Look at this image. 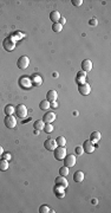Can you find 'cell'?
<instances>
[{"instance_id": "34", "label": "cell", "mask_w": 111, "mask_h": 213, "mask_svg": "<svg viewBox=\"0 0 111 213\" xmlns=\"http://www.w3.org/2000/svg\"><path fill=\"white\" fill-rule=\"evenodd\" d=\"M58 106V104H57V102L54 101V102H50V108H57Z\"/></svg>"}, {"instance_id": "8", "label": "cell", "mask_w": 111, "mask_h": 213, "mask_svg": "<svg viewBox=\"0 0 111 213\" xmlns=\"http://www.w3.org/2000/svg\"><path fill=\"white\" fill-rule=\"evenodd\" d=\"M75 164H76V156L73 154H69V155L64 158V166L70 168V167H73Z\"/></svg>"}, {"instance_id": "20", "label": "cell", "mask_w": 111, "mask_h": 213, "mask_svg": "<svg viewBox=\"0 0 111 213\" xmlns=\"http://www.w3.org/2000/svg\"><path fill=\"white\" fill-rule=\"evenodd\" d=\"M54 193H56V195H58L59 198H63L64 194H65L64 188L60 187V186H57V185H56V187H54Z\"/></svg>"}, {"instance_id": "24", "label": "cell", "mask_w": 111, "mask_h": 213, "mask_svg": "<svg viewBox=\"0 0 111 213\" xmlns=\"http://www.w3.org/2000/svg\"><path fill=\"white\" fill-rule=\"evenodd\" d=\"M44 125H45V122L43 120H38V121L34 122V129L42 130V129H44Z\"/></svg>"}, {"instance_id": "31", "label": "cell", "mask_w": 111, "mask_h": 213, "mask_svg": "<svg viewBox=\"0 0 111 213\" xmlns=\"http://www.w3.org/2000/svg\"><path fill=\"white\" fill-rule=\"evenodd\" d=\"M71 3H72L73 6H80V5L83 4V0H72Z\"/></svg>"}, {"instance_id": "14", "label": "cell", "mask_w": 111, "mask_h": 213, "mask_svg": "<svg viewBox=\"0 0 111 213\" xmlns=\"http://www.w3.org/2000/svg\"><path fill=\"white\" fill-rule=\"evenodd\" d=\"M31 82H32V85H36V86L40 85V84L43 83L42 76L38 75V73H33V75L31 76Z\"/></svg>"}, {"instance_id": "2", "label": "cell", "mask_w": 111, "mask_h": 213, "mask_svg": "<svg viewBox=\"0 0 111 213\" xmlns=\"http://www.w3.org/2000/svg\"><path fill=\"white\" fill-rule=\"evenodd\" d=\"M17 65H18L19 69H22V70L27 69L28 65H30V58H28L27 56H22V57H20L19 59H18Z\"/></svg>"}, {"instance_id": "3", "label": "cell", "mask_w": 111, "mask_h": 213, "mask_svg": "<svg viewBox=\"0 0 111 213\" xmlns=\"http://www.w3.org/2000/svg\"><path fill=\"white\" fill-rule=\"evenodd\" d=\"M54 152V158L57 160H64V158L66 156V148L65 147H60V146H57V148L53 150Z\"/></svg>"}, {"instance_id": "33", "label": "cell", "mask_w": 111, "mask_h": 213, "mask_svg": "<svg viewBox=\"0 0 111 213\" xmlns=\"http://www.w3.org/2000/svg\"><path fill=\"white\" fill-rule=\"evenodd\" d=\"M89 24H90V25H91V26H96V25L98 24V22H97V19H96V18H92V19H91V20H90V22H89Z\"/></svg>"}, {"instance_id": "9", "label": "cell", "mask_w": 111, "mask_h": 213, "mask_svg": "<svg viewBox=\"0 0 111 213\" xmlns=\"http://www.w3.org/2000/svg\"><path fill=\"white\" fill-rule=\"evenodd\" d=\"M83 149H84V153H86V154L94 153V152H95V143L91 142L90 140L85 141V142L83 143Z\"/></svg>"}, {"instance_id": "25", "label": "cell", "mask_w": 111, "mask_h": 213, "mask_svg": "<svg viewBox=\"0 0 111 213\" xmlns=\"http://www.w3.org/2000/svg\"><path fill=\"white\" fill-rule=\"evenodd\" d=\"M39 108L42 110H47L50 108V102L47 100H43L42 102L39 103Z\"/></svg>"}, {"instance_id": "30", "label": "cell", "mask_w": 111, "mask_h": 213, "mask_svg": "<svg viewBox=\"0 0 111 213\" xmlns=\"http://www.w3.org/2000/svg\"><path fill=\"white\" fill-rule=\"evenodd\" d=\"M76 154H77V155H83V154H84L83 147H76Z\"/></svg>"}, {"instance_id": "23", "label": "cell", "mask_w": 111, "mask_h": 213, "mask_svg": "<svg viewBox=\"0 0 111 213\" xmlns=\"http://www.w3.org/2000/svg\"><path fill=\"white\" fill-rule=\"evenodd\" d=\"M4 111H5L6 116H7V115H12V114L15 111V109H14V106H13V105H11V104H7V105L5 106Z\"/></svg>"}, {"instance_id": "11", "label": "cell", "mask_w": 111, "mask_h": 213, "mask_svg": "<svg viewBox=\"0 0 111 213\" xmlns=\"http://www.w3.org/2000/svg\"><path fill=\"white\" fill-rule=\"evenodd\" d=\"M56 185H57V186H60V187H63V188L67 187V186H69V182H67V180H66V177H62V175L57 177V178H56Z\"/></svg>"}, {"instance_id": "36", "label": "cell", "mask_w": 111, "mask_h": 213, "mask_svg": "<svg viewBox=\"0 0 111 213\" xmlns=\"http://www.w3.org/2000/svg\"><path fill=\"white\" fill-rule=\"evenodd\" d=\"M3 154H4V148L0 146V155H3Z\"/></svg>"}, {"instance_id": "21", "label": "cell", "mask_w": 111, "mask_h": 213, "mask_svg": "<svg viewBox=\"0 0 111 213\" xmlns=\"http://www.w3.org/2000/svg\"><path fill=\"white\" fill-rule=\"evenodd\" d=\"M56 142H57V146H60V147H65L66 146V139L64 136H62V135L57 138Z\"/></svg>"}, {"instance_id": "35", "label": "cell", "mask_w": 111, "mask_h": 213, "mask_svg": "<svg viewBox=\"0 0 111 213\" xmlns=\"http://www.w3.org/2000/svg\"><path fill=\"white\" fill-rule=\"evenodd\" d=\"M59 22H60L59 24H62V25H64V24L66 23V19H65V18H62V17H60V19H59Z\"/></svg>"}, {"instance_id": "5", "label": "cell", "mask_w": 111, "mask_h": 213, "mask_svg": "<svg viewBox=\"0 0 111 213\" xmlns=\"http://www.w3.org/2000/svg\"><path fill=\"white\" fill-rule=\"evenodd\" d=\"M14 113L17 114V116H19L20 119H25L27 116V108L24 104H18Z\"/></svg>"}, {"instance_id": "10", "label": "cell", "mask_w": 111, "mask_h": 213, "mask_svg": "<svg viewBox=\"0 0 111 213\" xmlns=\"http://www.w3.org/2000/svg\"><path fill=\"white\" fill-rule=\"evenodd\" d=\"M44 147L47 149V150H54L56 148H57V142H56V140H53V139H47L45 142H44Z\"/></svg>"}, {"instance_id": "15", "label": "cell", "mask_w": 111, "mask_h": 213, "mask_svg": "<svg viewBox=\"0 0 111 213\" xmlns=\"http://www.w3.org/2000/svg\"><path fill=\"white\" fill-rule=\"evenodd\" d=\"M82 69L83 71L87 72V71H91L92 70V62L90 61V59H84L82 62Z\"/></svg>"}, {"instance_id": "28", "label": "cell", "mask_w": 111, "mask_h": 213, "mask_svg": "<svg viewBox=\"0 0 111 213\" xmlns=\"http://www.w3.org/2000/svg\"><path fill=\"white\" fill-rule=\"evenodd\" d=\"M43 130L46 131V133H52V131H53V125H52L51 123H45Z\"/></svg>"}, {"instance_id": "26", "label": "cell", "mask_w": 111, "mask_h": 213, "mask_svg": "<svg viewBox=\"0 0 111 213\" xmlns=\"http://www.w3.org/2000/svg\"><path fill=\"white\" fill-rule=\"evenodd\" d=\"M59 174H60L62 177H67V175H69V167H66V166L60 167V168H59Z\"/></svg>"}, {"instance_id": "18", "label": "cell", "mask_w": 111, "mask_h": 213, "mask_svg": "<svg viewBox=\"0 0 111 213\" xmlns=\"http://www.w3.org/2000/svg\"><path fill=\"white\" fill-rule=\"evenodd\" d=\"M60 17H62V16H60V13L58 11H52L51 13H50V20L53 22V24H56V23L59 22Z\"/></svg>"}, {"instance_id": "7", "label": "cell", "mask_w": 111, "mask_h": 213, "mask_svg": "<svg viewBox=\"0 0 111 213\" xmlns=\"http://www.w3.org/2000/svg\"><path fill=\"white\" fill-rule=\"evenodd\" d=\"M78 91L80 95L83 96H86L90 94V91H91V86H90V84H87L86 82L83 83V84H78Z\"/></svg>"}, {"instance_id": "32", "label": "cell", "mask_w": 111, "mask_h": 213, "mask_svg": "<svg viewBox=\"0 0 111 213\" xmlns=\"http://www.w3.org/2000/svg\"><path fill=\"white\" fill-rule=\"evenodd\" d=\"M1 156H3V159H4V160H7V161L11 160V154H9V153H4Z\"/></svg>"}, {"instance_id": "22", "label": "cell", "mask_w": 111, "mask_h": 213, "mask_svg": "<svg viewBox=\"0 0 111 213\" xmlns=\"http://www.w3.org/2000/svg\"><path fill=\"white\" fill-rule=\"evenodd\" d=\"M8 161L7 160H4V159H1L0 160V171L1 172H5V171H7L8 169Z\"/></svg>"}, {"instance_id": "19", "label": "cell", "mask_w": 111, "mask_h": 213, "mask_svg": "<svg viewBox=\"0 0 111 213\" xmlns=\"http://www.w3.org/2000/svg\"><path fill=\"white\" fill-rule=\"evenodd\" d=\"M99 140H100V133H99V131H92L91 135H90V141L94 142V143H96V142H98Z\"/></svg>"}, {"instance_id": "4", "label": "cell", "mask_w": 111, "mask_h": 213, "mask_svg": "<svg viewBox=\"0 0 111 213\" xmlns=\"http://www.w3.org/2000/svg\"><path fill=\"white\" fill-rule=\"evenodd\" d=\"M4 123L6 125V128L12 129V128H14L17 125V119L14 117V116H12V115H7L5 117V120H4Z\"/></svg>"}, {"instance_id": "1", "label": "cell", "mask_w": 111, "mask_h": 213, "mask_svg": "<svg viewBox=\"0 0 111 213\" xmlns=\"http://www.w3.org/2000/svg\"><path fill=\"white\" fill-rule=\"evenodd\" d=\"M19 85L20 88L23 89H30L32 86V82H31V77L28 76H22L19 78Z\"/></svg>"}, {"instance_id": "29", "label": "cell", "mask_w": 111, "mask_h": 213, "mask_svg": "<svg viewBox=\"0 0 111 213\" xmlns=\"http://www.w3.org/2000/svg\"><path fill=\"white\" fill-rule=\"evenodd\" d=\"M50 211H51V210H50V207L47 205H42L39 207V212L40 213H48Z\"/></svg>"}, {"instance_id": "12", "label": "cell", "mask_w": 111, "mask_h": 213, "mask_svg": "<svg viewBox=\"0 0 111 213\" xmlns=\"http://www.w3.org/2000/svg\"><path fill=\"white\" fill-rule=\"evenodd\" d=\"M54 120H56V114L52 113V111H48V113H46V114L43 116V121H44L45 123H52Z\"/></svg>"}, {"instance_id": "16", "label": "cell", "mask_w": 111, "mask_h": 213, "mask_svg": "<svg viewBox=\"0 0 111 213\" xmlns=\"http://www.w3.org/2000/svg\"><path fill=\"white\" fill-rule=\"evenodd\" d=\"M85 80H86V72L85 71H79L77 73V78H76L77 83L78 84H83V83H85Z\"/></svg>"}, {"instance_id": "6", "label": "cell", "mask_w": 111, "mask_h": 213, "mask_svg": "<svg viewBox=\"0 0 111 213\" xmlns=\"http://www.w3.org/2000/svg\"><path fill=\"white\" fill-rule=\"evenodd\" d=\"M14 46H15V43L11 39V38H5L4 39V42H3V47L6 50V51H13V49H14Z\"/></svg>"}, {"instance_id": "17", "label": "cell", "mask_w": 111, "mask_h": 213, "mask_svg": "<svg viewBox=\"0 0 111 213\" xmlns=\"http://www.w3.org/2000/svg\"><path fill=\"white\" fill-rule=\"evenodd\" d=\"M84 178H85V175H84V173H83L82 171H77V172H75V174H73V180H75L76 182H82V181L84 180Z\"/></svg>"}, {"instance_id": "37", "label": "cell", "mask_w": 111, "mask_h": 213, "mask_svg": "<svg viewBox=\"0 0 111 213\" xmlns=\"http://www.w3.org/2000/svg\"><path fill=\"white\" fill-rule=\"evenodd\" d=\"M92 204H95V205L97 204V200H96V199H94V200H92Z\"/></svg>"}, {"instance_id": "27", "label": "cell", "mask_w": 111, "mask_h": 213, "mask_svg": "<svg viewBox=\"0 0 111 213\" xmlns=\"http://www.w3.org/2000/svg\"><path fill=\"white\" fill-rule=\"evenodd\" d=\"M52 30H53L54 32H60V31L63 30V25L59 24V23H56V24L52 25Z\"/></svg>"}, {"instance_id": "13", "label": "cell", "mask_w": 111, "mask_h": 213, "mask_svg": "<svg viewBox=\"0 0 111 213\" xmlns=\"http://www.w3.org/2000/svg\"><path fill=\"white\" fill-rule=\"evenodd\" d=\"M57 97H58V94L56 90H48L47 94H46V100L48 102H54L57 101Z\"/></svg>"}]
</instances>
